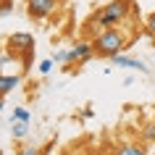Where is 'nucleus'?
<instances>
[{"label":"nucleus","mask_w":155,"mask_h":155,"mask_svg":"<svg viewBox=\"0 0 155 155\" xmlns=\"http://www.w3.org/2000/svg\"><path fill=\"white\" fill-rule=\"evenodd\" d=\"M129 11H131L129 0H110V3H105V5L90 18V29L95 34H100L103 29H116L121 21H126Z\"/></svg>","instance_id":"1"},{"label":"nucleus","mask_w":155,"mask_h":155,"mask_svg":"<svg viewBox=\"0 0 155 155\" xmlns=\"http://www.w3.org/2000/svg\"><path fill=\"white\" fill-rule=\"evenodd\" d=\"M124 48H129V42H126V34L118 26L116 29H103L100 34L92 37V50L100 58H116V55H121Z\"/></svg>","instance_id":"2"},{"label":"nucleus","mask_w":155,"mask_h":155,"mask_svg":"<svg viewBox=\"0 0 155 155\" xmlns=\"http://www.w3.org/2000/svg\"><path fill=\"white\" fill-rule=\"evenodd\" d=\"M61 0H26V13L34 21H45L58 11Z\"/></svg>","instance_id":"3"},{"label":"nucleus","mask_w":155,"mask_h":155,"mask_svg":"<svg viewBox=\"0 0 155 155\" xmlns=\"http://www.w3.org/2000/svg\"><path fill=\"white\" fill-rule=\"evenodd\" d=\"M92 55H95V50H92V42L87 40H79L68 50V66H82V63H90Z\"/></svg>","instance_id":"4"},{"label":"nucleus","mask_w":155,"mask_h":155,"mask_svg":"<svg viewBox=\"0 0 155 155\" xmlns=\"http://www.w3.org/2000/svg\"><path fill=\"white\" fill-rule=\"evenodd\" d=\"M8 50L16 53V55H24V53L34 50V37L29 32H13L8 37Z\"/></svg>","instance_id":"5"},{"label":"nucleus","mask_w":155,"mask_h":155,"mask_svg":"<svg viewBox=\"0 0 155 155\" xmlns=\"http://www.w3.org/2000/svg\"><path fill=\"white\" fill-rule=\"evenodd\" d=\"M116 66H121V68H131V71H139V74H150V66H145L142 61H137V58H129V55H116V58H110Z\"/></svg>","instance_id":"6"},{"label":"nucleus","mask_w":155,"mask_h":155,"mask_svg":"<svg viewBox=\"0 0 155 155\" xmlns=\"http://www.w3.org/2000/svg\"><path fill=\"white\" fill-rule=\"evenodd\" d=\"M21 84V76L18 74H3L0 71V97H5L8 92H13Z\"/></svg>","instance_id":"7"},{"label":"nucleus","mask_w":155,"mask_h":155,"mask_svg":"<svg viewBox=\"0 0 155 155\" xmlns=\"http://www.w3.org/2000/svg\"><path fill=\"white\" fill-rule=\"evenodd\" d=\"M116 155H147V150L139 142H126V145H118Z\"/></svg>","instance_id":"8"},{"label":"nucleus","mask_w":155,"mask_h":155,"mask_svg":"<svg viewBox=\"0 0 155 155\" xmlns=\"http://www.w3.org/2000/svg\"><path fill=\"white\" fill-rule=\"evenodd\" d=\"M11 134H13V139H24L29 134V124L26 121H11Z\"/></svg>","instance_id":"9"},{"label":"nucleus","mask_w":155,"mask_h":155,"mask_svg":"<svg viewBox=\"0 0 155 155\" xmlns=\"http://www.w3.org/2000/svg\"><path fill=\"white\" fill-rule=\"evenodd\" d=\"M139 134H142V142H145V145H155V121L145 124Z\"/></svg>","instance_id":"10"},{"label":"nucleus","mask_w":155,"mask_h":155,"mask_svg":"<svg viewBox=\"0 0 155 155\" xmlns=\"http://www.w3.org/2000/svg\"><path fill=\"white\" fill-rule=\"evenodd\" d=\"M16 53H11V50H8V53H3V55H0V71H3V68H8V66L11 63H16Z\"/></svg>","instance_id":"11"},{"label":"nucleus","mask_w":155,"mask_h":155,"mask_svg":"<svg viewBox=\"0 0 155 155\" xmlns=\"http://www.w3.org/2000/svg\"><path fill=\"white\" fill-rule=\"evenodd\" d=\"M145 29H147V34H150V37H155V11H153V13H147Z\"/></svg>","instance_id":"12"},{"label":"nucleus","mask_w":155,"mask_h":155,"mask_svg":"<svg viewBox=\"0 0 155 155\" xmlns=\"http://www.w3.org/2000/svg\"><path fill=\"white\" fill-rule=\"evenodd\" d=\"M11 121H26V124H29V110H26V108H16Z\"/></svg>","instance_id":"13"},{"label":"nucleus","mask_w":155,"mask_h":155,"mask_svg":"<svg viewBox=\"0 0 155 155\" xmlns=\"http://www.w3.org/2000/svg\"><path fill=\"white\" fill-rule=\"evenodd\" d=\"M53 66H55V63H53V58H45V61H40L37 71H40V74H50V71H53Z\"/></svg>","instance_id":"14"},{"label":"nucleus","mask_w":155,"mask_h":155,"mask_svg":"<svg viewBox=\"0 0 155 155\" xmlns=\"http://www.w3.org/2000/svg\"><path fill=\"white\" fill-rule=\"evenodd\" d=\"M13 13V0H0V16Z\"/></svg>","instance_id":"15"},{"label":"nucleus","mask_w":155,"mask_h":155,"mask_svg":"<svg viewBox=\"0 0 155 155\" xmlns=\"http://www.w3.org/2000/svg\"><path fill=\"white\" fill-rule=\"evenodd\" d=\"M53 63H68V50H55Z\"/></svg>","instance_id":"16"},{"label":"nucleus","mask_w":155,"mask_h":155,"mask_svg":"<svg viewBox=\"0 0 155 155\" xmlns=\"http://www.w3.org/2000/svg\"><path fill=\"white\" fill-rule=\"evenodd\" d=\"M32 53H34V50H29V53H24V55H21V61H24V68H29V66H32Z\"/></svg>","instance_id":"17"},{"label":"nucleus","mask_w":155,"mask_h":155,"mask_svg":"<svg viewBox=\"0 0 155 155\" xmlns=\"http://www.w3.org/2000/svg\"><path fill=\"white\" fill-rule=\"evenodd\" d=\"M92 116H95V110H92L90 105H87V108H82V118H84V121H87V118H92Z\"/></svg>","instance_id":"18"},{"label":"nucleus","mask_w":155,"mask_h":155,"mask_svg":"<svg viewBox=\"0 0 155 155\" xmlns=\"http://www.w3.org/2000/svg\"><path fill=\"white\" fill-rule=\"evenodd\" d=\"M21 155H42V150H37V147H26V150H21Z\"/></svg>","instance_id":"19"},{"label":"nucleus","mask_w":155,"mask_h":155,"mask_svg":"<svg viewBox=\"0 0 155 155\" xmlns=\"http://www.w3.org/2000/svg\"><path fill=\"white\" fill-rule=\"evenodd\" d=\"M3 108H5V103H3V97H0V113H3Z\"/></svg>","instance_id":"20"},{"label":"nucleus","mask_w":155,"mask_h":155,"mask_svg":"<svg viewBox=\"0 0 155 155\" xmlns=\"http://www.w3.org/2000/svg\"><path fill=\"white\" fill-rule=\"evenodd\" d=\"M129 3H131V0H129Z\"/></svg>","instance_id":"21"}]
</instances>
